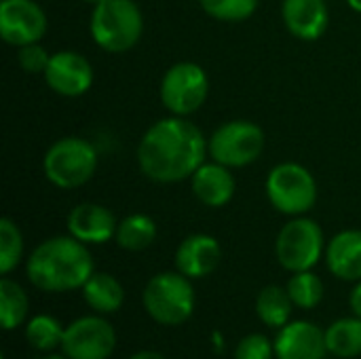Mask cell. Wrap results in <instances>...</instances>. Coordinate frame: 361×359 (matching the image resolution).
<instances>
[{"label":"cell","mask_w":361,"mask_h":359,"mask_svg":"<svg viewBox=\"0 0 361 359\" xmlns=\"http://www.w3.org/2000/svg\"><path fill=\"white\" fill-rule=\"evenodd\" d=\"M264 144L267 138L260 125L245 118H237L220 125L207 138V154L212 161L224 167L239 169L258 161L264 150Z\"/></svg>","instance_id":"52a82bcc"},{"label":"cell","mask_w":361,"mask_h":359,"mask_svg":"<svg viewBox=\"0 0 361 359\" xmlns=\"http://www.w3.org/2000/svg\"><path fill=\"white\" fill-rule=\"evenodd\" d=\"M209 78L203 66L195 61H178L173 63L161 78L159 95L161 104L173 116H190L195 114L207 99Z\"/></svg>","instance_id":"9c48e42d"},{"label":"cell","mask_w":361,"mask_h":359,"mask_svg":"<svg viewBox=\"0 0 361 359\" xmlns=\"http://www.w3.org/2000/svg\"><path fill=\"white\" fill-rule=\"evenodd\" d=\"M97 163V148L89 140L66 135L47 148L42 157V174L55 188L74 190L93 178Z\"/></svg>","instance_id":"277c9868"},{"label":"cell","mask_w":361,"mask_h":359,"mask_svg":"<svg viewBox=\"0 0 361 359\" xmlns=\"http://www.w3.org/2000/svg\"><path fill=\"white\" fill-rule=\"evenodd\" d=\"M93 273V256L87 243L72 235L44 239L34 248L25 262V275L30 284L53 294L82 290Z\"/></svg>","instance_id":"7a4b0ae2"},{"label":"cell","mask_w":361,"mask_h":359,"mask_svg":"<svg viewBox=\"0 0 361 359\" xmlns=\"http://www.w3.org/2000/svg\"><path fill=\"white\" fill-rule=\"evenodd\" d=\"M47 13L36 0H2L0 2V36L11 47L40 42L47 34Z\"/></svg>","instance_id":"8fae6325"},{"label":"cell","mask_w":361,"mask_h":359,"mask_svg":"<svg viewBox=\"0 0 361 359\" xmlns=\"http://www.w3.org/2000/svg\"><path fill=\"white\" fill-rule=\"evenodd\" d=\"M44 359H70V358H66V355L61 353V355H47Z\"/></svg>","instance_id":"d6a6232c"},{"label":"cell","mask_w":361,"mask_h":359,"mask_svg":"<svg viewBox=\"0 0 361 359\" xmlns=\"http://www.w3.org/2000/svg\"><path fill=\"white\" fill-rule=\"evenodd\" d=\"M157 239V222L148 214H129L118 222L114 241L125 252H144Z\"/></svg>","instance_id":"ffe728a7"},{"label":"cell","mask_w":361,"mask_h":359,"mask_svg":"<svg viewBox=\"0 0 361 359\" xmlns=\"http://www.w3.org/2000/svg\"><path fill=\"white\" fill-rule=\"evenodd\" d=\"M85 303L99 315L116 313L125 303V290L121 281L110 273H93L82 286Z\"/></svg>","instance_id":"d6986e66"},{"label":"cell","mask_w":361,"mask_h":359,"mask_svg":"<svg viewBox=\"0 0 361 359\" xmlns=\"http://www.w3.org/2000/svg\"><path fill=\"white\" fill-rule=\"evenodd\" d=\"M176 271L188 279H203L212 275L222 260V248L216 237L205 233L188 235L176 250Z\"/></svg>","instance_id":"9a60e30c"},{"label":"cell","mask_w":361,"mask_h":359,"mask_svg":"<svg viewBox=\"0 0 361 359\" xmlns=\"http://www.w3.org/2000/svg\"><path fill=\"white\" fill-rule=\"evenodd\" d=\"M294 303L288 294V288L281 286H267L260 290L256 298V313L260 322L269 328H283L290 324Z\"/></svg>","instance_id":"44dd1931"},{"label":"cell","mask_w":361,"mask_h":359,"mask_svg":"<svg viewBox=\"0 0 361 359\" xmlns=\"http://www.w3.org/2000/svg\"><path fill=\"white\" fill-rule=\"evenodd\" d=\"M66 328L51 315H34L25 326V341L32 349L40 353H51L61 349Z\"/></svg>","instance_id":"cb8c5ba5"},{"label":"cell","mask_w":361,"mask_h":359,"mask_svg":"<svg viewBox=\"0 0 361 359\" xmlns=\"http://www.w3.org/2000/svg\"><path fill=\"white\" fill-rule=\"evenodd\" d=\"M326 264L343 281H361V231L347 229L336 233L326 245Z\"/></svg>","instance_id":"ac0fdd59"},{"label":"cell","mask_w":361,"mask_h":359,"mask_svg":"<svg viewBox=\"0 0 361 359\" xmlns=\"http://www.w3.org/2000/svg\"><path fill=\"white\" fill-rule=\"evenodd\" d=\"M275 254L279 264L290 273L313 271L322 256H326L324 229L307 216L292 218L277 235Z\"/></svg>","instance_id":"ba28073f"},{"label":"cell","mask_w":361,"mask_h":359,"mask_svg":"<svg viewBox=\"0 0 361 359\" xmlns=\"http://www.w3.org/2000/svg\"><path fill=\"white\" fill-rule=\"evenodd\" d=\"M207 157V138L186 116L159 118L137 144L140 171L157 184H178L192 178Z\"/></svg>","instance_id":"6da1fadb"},{"label":"cell","mask_w":361,"mask_h":359,"mask_svg":"<svg viewBox=\"0 0 361 359\" xmlns=\"http://www.w3.org/2000/svg\"><path fill=\"white\" fill-rule=\"evenodd\" d=\"M129 359H167L165 355H161V353H157V351H137V353H133Z\"/></svg>","instance_id":"4dcf8cb0"},{"label":"cell","mask_w":361,"mask_h":359,"mask_svg":"<svg viewBox=\"0 0 361 359\" xmlns=\"http://www.w3.org/2000/svg\"><path fill=\"white\" fill-rule=\"evenodd\" d=\"M116 349L114 326L97 315H85L74 320L61 343V353L70 359H110Z\"/></svg>","instance_id":"30bf717a"},{"label":"cell","mask_w":361,"mask_h":359,"mask_svg":"<svg viewBox=\"0 0 361 359\" xmlns=\"http://www.w3.org/2000/svg\"><path fill=\"white\" fill-rule=\"evenodd\" d=\"M275 343L277 359H326V330L311 322H290L279 328Z\"/></svg>","instance_id":"4fadbf2b"},{"label":"cell","mask_w":361,"mask_h":359,"mask_svg":"<svg viewBox=\"0 0 361 359\" xmlns=\"http://www.w3.org/2000/svg\"><path fill=\"white\" fill-rule=\"evenodd\" d=\"M118 229L116 216L99 203H78L68 214V233L87 245H99L114 239Z\"/></svg>","instance_id":"5bb4252c"},{"label":"cell","mask_w":361,"mask_h":359,"mask_svg":"<svg viewBox=\"0 0 361 359\" xmlns=\"http://www.w3.org/2000/svg\"><path fill=\"white\" fill-rule=\"evenodd\" d=\"M49 61H51V53L40 42H32L17 49V63L25 74H44Z\"/></svg>","instance_id":"83f0119b"},{"label":"cell","mask_w":361,"mask_h":359,"mask_svg":"<svg viewBox=\"0 0 361 359\" xmlns=\"http://www.w3.org/2000/svg\"><path fill=\"white\" fill-rule=\"evenodd\" d=\"M190 188L199 203L218 209L233 201V197L237 193V180H235L231 167L209 161V163H203L192 174Z\"/></svg>","instance_id":"e0dca14e"},{"label":"cell","mask_w":361,"mask_h":359,"mask_svg":"<svg viewBox=\"0 0 361 359\" xmlns=\"http://www.w3.org/2000/svg\"><path fill=\"white\" fill-rule=\"evenodd\" d=\"M30 311V300L25 290L8 279L6 275H2L0 279V322L4 330H15L17 326H21L27 317Z\"/></svg>","instance_id":"603a6c76"},{"label":"cell","mask_w":361,"mask_h":359,"mask_svg":"<svg viewBox=\"0 0 361 359\" xmlns=\"http://www.w3.org/2000/svg\"><path fill=\"white\" fill-rule=\"evenodd\" d=\"M328 353L334 358L351 359L361 355V320L343 317L326 330Z\"/></svg>","instance_id":"7402d4cb"},{"label":"cell","mask_w":361,"mask_h":359,"mask_svg":"<svg viewBox=\"0 0 361 359\" xmlns=\"http://www.w3.org/2000/svg\"><path fill=\"white\" fill-rule=\"evenodd\" d=\"M205 15L224 23H239L250 19L260 0H199Z\"/></svg>","instance_id":"484cf974"},{"label":"cell","mask_w":361,"mask_h":359,"mask_svg":"<svg viewBox=\"0 0 361 359\" xmlns=\"http://www.w3.org/2000/svg\"><path fill=\"white\" fill-rule=\"evenodd\" d=\"M275 343H271L264 334H247L239 341L235 349V359H273Z\"/></svg>","instance_id":"f1b7e54d"},{"label":"cell","mask_w":361,"mask_h":359,"mask_svg":"<svg viewBox=\"0 0 361 359\" xmlns=\"http://www.w3.org/2000/svg\"><path fill=\"white\" fill-rule=\"evenodd\" d=\"M82 2H87V4H93V6H95V4H99L102 0H82Z\"/></svg>","instance_id":"836d02e7"},{"label":"cell","mask_w":361,"mask_h":359,"mask_svg":"<svg viewBox=\"0 0 361 359\" xmlns=\"http://www.w3.org/2000/svg\"><path fill=\"white\" fill-rule=\"evenodd\" d=\"M23 256V237L19 226L11 218L0 220V275H8L17 269Z\"/></svg>","instance_id":"4316f807"},{"label":"cell","mask_w":361,"mask_h":359,"mask_svg":"<svg viewBox=\"0 0 361 359\" xmlns=\"http://www.w3.org/2000/svg\"><path fill=\"white\" fill-rule=\"evenodd\" d=\"M347 4H349V8H353L355 13L361 15V0H347Z\"/></svg>","instance_id":"1f68e13d"},{"label":"cell","mask_w":361,"mask_h":359,"mask_svg":"<svg viewBox=\"0 0 361 359\" xmlns=\"http://www.w3.org/2000/svg\"><path fill=\"white\" fill-rule=\"evenodd\" d=\"M47 87L61 97H80L93 85L91 61L78 51H57L44 70Z\"/></svg>","instance_id":"7c38bea8"},{"label":"cell","mask_w":361,"mask_h":359,"mask_svg":"<svg viewBox=\"0 0 361 359\" xmlns=\"http://www.w3.org/2000/svg\"><path fill=\"white\" fill-rule=\"evenodd\" d=\"M267 199L286 216H305L317 203V182L313 174L294 161L279 163L271 169L264 182Z\"/></svg>","instance_id":"8992f818"},{"label":"cell","mask_w":361,"mask_h":359,"mask_svg":"<svg viewBox=\"0 0 361 359\" xmlns=\"http://www.w3.org/2000/svg\"><path fill=\"white\" fill-rule=\"evenodd\" d=\"M349 307H351L353 315L361 320V281H357V284H355V288L351 290V296H349Z\"/></svg>","instance_id":"f546056e"},{"label":"cell","mask_w":361,"mask_h":359,"mask_svg":"<svg viewBox=\"0 0 361 359\" xmlns=\"http://www.w3.org/2000/svg\"><path fill=\"white\" fill-rule=\"evenodd\" d=\"M142 305L152 322L161 326H180L192 317L197 294L186 275L180 271H163L146 284Z\"/></svg>","instance_id":"5b68a950"},{"label":"cell","mask_w":361,"mask_h":359,"mask_svg":"<svg viewBox=\"0 0 361 359\" xmlns=\"http://www.w3.org/2000/svg\"><path fill=\"white\" fill-rule=\"evenodd\" d=\"M89 32L102 51L127 53L142 38L144 15L133 0H102L93 6Z\"/></svg>","instance_id":"3957f363"},{"label":"cell","mask_w":361,"mask_h":359,"mask_svg":"<svg viewBox=\"0 0 361 359\" xmlns=\"http://www.w3.org/2000/svg\"><path fill=\"white\" fill-rule=\"evenodd\" d=\"M286 288H288V294H290L294 307H298L302 311H311L324 300V281L313 271L292 273Z\"/></svg>","instance_id":"d4e9b609"},{"label":"cell","mask_w":361,"mask_h":359,"mask_svg":"<svg viewBox=\"0 0 361 359\" xmlns=\"http://www.w3.org/2000/svg\"><path fill=\"white\" fill-rule=\"evenodd\" d=\"M281 19L294 38L313 42L326 34L330 11L326 0H283Z\"/></svg>","instance_id":"2e32d148"}]
</instances>
